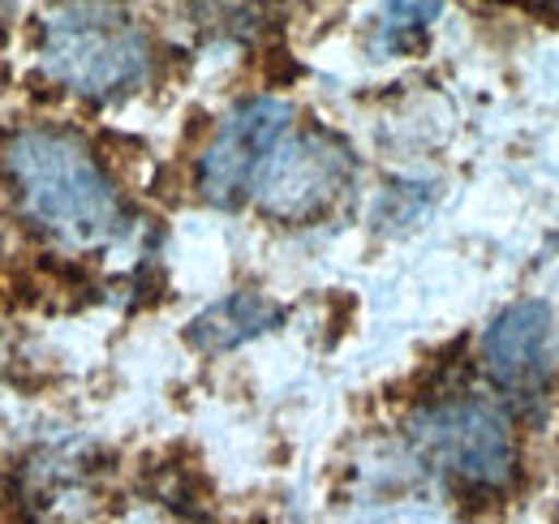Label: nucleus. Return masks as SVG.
Returning <instances> with one entry per match:
<instances>
[{
  "instance_id": "obj_1",
  "label": "nucleus",
  "mask_w": 559,
  "mask_h": 524,
  "mask_svg": "<svg viewBox=\"0 0 559 524\" xmlns=\"http://www.w3.org/2000/svg\"><path fill=\"white\" fill-rule=\"evenodd\" d=\"M22 219L52 246L91 254L126 237L130 211L95 151L61 126H26L0 151Z\"/></svg>"
},
{
  "instance_id": "obj_2",
  "label": "nucleus",
  "mask_w": 559,
  "mask_h": 524,
  "mask_svg": "<svg viewBox=\"0 0 559 524\" xmlns=\"http://www.w3.org/2000/svg\"><path fill=\"white\" fill-rule=\"evenodd\" d=\"M39 66L82 99H121L142 86L151 69V39L126 9L61 4L39 22Z\"/></svg>"
},
{
  "instance_id": "obj_3",
  "label": "nucleus",
  "mask_w": 559,
  "mask_h": 524,
  "mask_svg": "<svg viewBox=\"0 0 559 524\" xmlns=\"http://www.w3.org/2000/svg\"><path fill=\"white\" fill-rule=\"evenodd\" d=\"M405 439L414 460L465 490H503L516 477V434L487 395H439L409 413Z\"/></svg>"
},
{
  "instance_id": "obj_4",
  "label": "nucleus",
  "mask_w": 559,
  "mask_h": 524,
  "mask_svg": "<svg viewBox=\"0 0 559 524\" xmlns=\"http://www.w3.org/2000/svg\"><path fill=\"white\" fill-rule=\"evenodd\" d=\"M353 186V155L332 130H288L254 181V202L276 224L323 219Z\"/></svg>"
},
{
  "instance_id": "obj_5",
  "label": "nucleus",
  "mask_w": 559,
  "mask_h": 524,
  "mask_svg": "<svg viewBox=\"0 0 559 524\" xmlns=\"http://www.w3.org/2000/svg\"><path fill=\"white\" fill-rule=\"evenodd\" d=\"M293 130V104L276 95H254L237 104L211 133L199 155V194L211 206H237L254 194L263 164L272 159L280 138Z\"/></svg>"
},
{
  "instance_id": "obj_6",
  "label": "nucleus",
  "mask_w": 559,
  "mask_h": 524,
  "mask_svg": "<svg viewBox=\"0 0 559 524\" xmlns=\"http://www.w3.org/2000/svg\"><path fill=\"white\" fill-rule=\"evenodd\" d=\"M551 348H556L551 306L538 297H521L508 310H499L495 323L483 331V370L503 395L534 400L547 388Z\"/></svg>"
},
{
  "instance_id": "obj_7",
  "label": "nucleus",
  "mask_w": 559,
  "mask_h": 524,
  "mask_svg": "<svg viewBox=\"0 0 559 524\" xmlns=\"http://www.w3.org/2000/svg\"><path fill=\"white\" fill-rule=\"evenodd\" d=\"M280 319H284V310H280L272 297L246 288V293H228L224 301L207 306V310L190 323L186 340H190L199 353H228V348H241V344L267 335Z\"/></svg>"
},
{
  "instance_id": "obj_8",
  "label": "nucleus",
  "mask_w": 559,
  "mask_h": 524,
  "mask_svg": "<svg viewBox=\"0 0 559 524\" xmlns=\"http://www.w3.org/2000/svg\"><path fill=\"white\" fill-rule=\"evenodd\" d=\"M22 495L26 508L44 524H78L82 512L91 508V477L73 456L48 452V456L31 460L26 477H22Z\"/></svg>"
},
{
  "instance_id": "obj_9",
  "label": "nucleus",
  "mask_w": 559,
  "mask_h": 524,
  "mask_svg": "<svg viewBox=\"0 0 559 524\" xmlns=\"http://www.w3.org/2000/svg\"><path fill=\"white\" fill-rule=\"evenodd\" d=\"M435 17H439V4H392V9H383V22H379L383 44L401 52V48H405L414 35H421Z\"/></svg>"
},
{
  "instance_id": "obj_10",
  "label": "nucleus",
  "mask_w": 559,
  "mask_h": 524,
  "mask_svg": "<svg viewBox=\"0 0 559 524\" xmlns=\"http://www.w3.org/2000/svg\"><path fill=\"white\" fill-rule=\"evenodd\" d=\"M556 250H559V233H556Z\"/></svg>"
}]
</instances>
